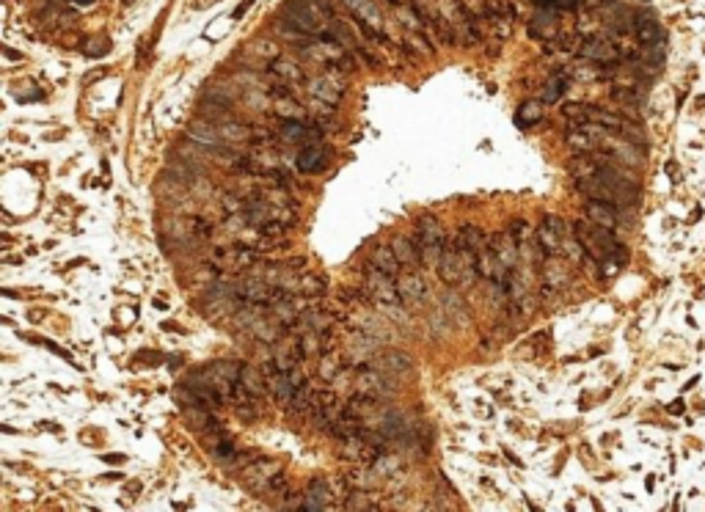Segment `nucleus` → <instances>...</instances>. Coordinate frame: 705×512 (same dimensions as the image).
Masks as SVG:
<instances>
[{
    "instance_id": "nucleus-3",
    "label": "nucleus",
    "mask_w": 705,
    "mask_h": 512,
    "mask_svg": "<svg viewBox=\"0 0 705 512\" xmlns=\"http://www.w3.org/2000/svg\"><path fill=\"white\" fill-rule=\"evenodd\" d=\"M361 278H364V289L369 295V300L380 308H392L400 303V289H397V275H389L386 270L375 267L372 262H367L361 267Z\"/></svg>"
},
{
    "instance_id": "nucleus-1",
    "label": "nucleus",
    "mask_w": 705,
    "mask_h": 512,
    "mask_svg": "<svg viewBox=\"0 0 705 512\" xmlns=\"http://www.w3.org/2000/svg\"><path fill=\"white\" fill-rule=\"evenodd\" d=\"M414 243H416L419 259H422L419 267H436L441 254H444V248H447V229H444V224L436 215H430V213L419 215L416 218Z\"/></svg>"
},
{
    "instance_id": "nucleus-29",
    "label": "nucleus",
    "mask_w": 705,
    "mask_h": 512,
    "mask_svg": "<svg viewBox=\"0 0 705 512\" xmlns=\"http://www.w3.org/2000/svg\"><path fill=\"white\" fill-rule=\"evenodd\" d=\"M461 232H463V243H466V248L474 251V254H479V251H485V248L490 246V235H487L482 226H476V224L461 226Z\"/></svg>"
},
{
    "instance_id": "nucleus-23",
    "label": "nucleus",
    "mask_w": 705,
    "mask_h": 512,
    "mask_svg": "<svg viewBox=\"0 0 705 512\" xmlns=\"http://www.w3.org/2000/svg\"><path fill=\"white\" fill-rule=\"evenodd\" d=\"M392 248H394V254H397V259H400V264H403V267L422 264V259H419V248H416L414 237H408V235H397V237L392 240Z\"/></svg>"
},
{
    "instance_id": "nucleus-28",
    "label": "nucleus",
    "mask_w": 705,
    "mask_h": 512,
    "mask_svg": "<svg viewBox=\"0 0 705 512\" xmlns=\"http://www.w3.org/2000/svg\"><path fill=\"white\" fill-rule=\"evenodd\" d=\"M210 455H213L218 463H235L237 457H240V449H237L235 441H232L229 435H218V433H215V438H213V444H210Z\"/></svg>"
},
{
    "instance_id": "nucleus-41",
    "label": "nucleus",
    "mask_w": 705,
    "mask_h": 512,
    "mask_svg": "<svg viewBox=\"0 0 705 512\" xmlns=\"http://www.w3.org/2000/svg\"><path fill=\"white\" fill-rule=\"evenodd\" d=\"M361 493H353L347 502H345V507L347 510H375V502H364V499H358Z\"/></svg>"
},
{
    "instance_id": "nucleus-11",
    "label": "nucleus",
    "mask_w": 705,
    "mask_h": 512,
    "mask_svg": "<svg viewBox=\"0 0 705 512\" xmlns=\"http://www.w3.org/2000/svg\"><path fill=\"white\" fill-rule=\"evenodd\" d=\"M284 469H281V463H276V460H256V463H251V466H245V471H242V480H245V485L251 488V491H256V493H273V482H276V477L281 474Z\"/></svg>"
},
{
    "instance_id": "nucleus-27",
    "label": "nucleus",
    "mask_w": 705,
    "mask_h": 512,
    "mask_svg": "<svg viewBox=\"0 0 705 512\" xmlns=\"http://www.w3.org/2000/svg\"><path fill=\"white\" fill-rule=\"evenodd\" d=\"M342 3L350 8V14H353L356 19L380 28V11H378V6H375L372 0H342Z\"/></svg>"
},
{
    "instance_id": "nucleus-17",
    "label": "nucleus",
    "mask_w": 705,
    "mask_h": 512,
    "mask_svg": "<svg viewBox=\"0 0 705 512\" xmlns=\"http://www.w3.org/2000/svg\"><path fill=\"white\" fill-rule=\"evenodd\" d=\"M584 215H587L592 224H598V226H603V229H612V232L620 226V207L606 204V201L587 199V201H584Z\"/></svg>"
},
{
    "instance_id": "nucleus-19",
    "label": "nucleus",
    "mask_w": 705,
    "mask_h": 512,
    "mask_svg": "<svg viewBox=\"0 0 705 512\" xmlns=\"http://www.w3.org/2000/svg\"><path fill=\"white\" fill-rule=\"evenodd\" d=\"M634 30H637V39L648 47V44H664L667 41V36H664V30H661V25L653 19V14H648V11H639L637 17H634Z\"/></svg>"
},
{
    "instance_id": "nucleus-43",
    "label": "nucleus",
    "mask_w": 705,
    "mask_h": 512,
    "mask_svg": "<svg viewBox=\"0 0 705 512\" xmlns=\"http://www.w3.org/2000/svg\"><path fill=\"white\" fill-rule=\"evenodd\" d=\"M102 460H105V463H124V457H122V455H105Z\"/></svg>"
},
{
    "instance_id": "nucleus-18",
    "label": "nucleus",
    "mask_w": 705,
    "mask_h": 512,
    "mask_svg": "<svg viewBox=\"0 0 705 512\" xmlns=\"http://www.w3.org/2000/svg\"><path fill=\"white\" fill-rule=\"evenodd\" d=\"M493 254H496V259L507 267V270H515V264H518V243L510 237V232H493L490 235V246H487Z\"/></svg>"
},
{
    "instance_id": "nucleus-44",
    "label": "nucleus",
    "mask_w": 705,
    "mask_h": 512,
    "mask_svg": "<svg viewBox=\"0 0 705 512\" xmlns=\"http://www.w3.org/2000/svg\"><path fill=\"white\" fill-rule=\"evenodd\" d=\"M670 411H673V413H684V402H681V400H675V402L670 405Z\"/></svg>"
},
{
    "instance_id": "nucleus-25",
    "label": "nucleus",
    "mask_w": 705,
    "mask_h": 512,
    "mask_svg": "<svg viewBox=\"0 0 705 512\" xmlns=\"http://www.w3.org/2000/svg\"><path fill=\"white\" fill-rule=\"evenodd\" d=\"M543 105H545L543 99H526V102H521L518 110H515V124H518V127H532V124H537V121L543 119V113H545Z\"/></svg>"
},
{
    "instance_id": "nucleus-40",
    "label": "nucleus",
    "mask_w": 705,
    "mask_h": 512,
    "mask_svg": "<svg viewBox=\"0 0 705 512\" xmlns=\"http://www.w3.org/2000/svg\"><path fill=\"white\" fill-rule=\"evenodd\" d=\"M545 281H551V286H559L568 281V275L562 273V267H551V262L545 264Z\"/></svg>"
},
{
    "instance_id": "nucleus-5",
    "label": "nucleus",
    "mask_w": 705,
    "mask_h": 512,
    "mask_svg": "<svg viewBox=\"0 0 705 512\" xmlns=\"http://www.w3.org/2000/svg\"><path fill=\"white\" fill-rule=\"evenodd\" d=\"M534 237H537V246L543 254L559 256L565 248V240H568V224L559 215H545L543 224L534 229Z\"/></svg>"
},
{
    "instance_id": "nucleus-7",
    "label": "nucleus",
    "mask_w": 705,
    "mask_h": 512,
    "mask_svg": "<svg viewBox=\"0 0 705 512\" xmlns=\"http://www.w3.org/2000/svg\"><path fill=\"white\" fill-rule=\"evenodd\" d=\"M342 405L336 402V394L334 391H328V388H320V391H314L311 394V422H314V427L317 430H325V433H331V427L336 424V419L342 416Z\"/></svg>"
},
{
    "instance_id": "nucleus-38",
    "label": "nucleus",
    "mask_w": 705,
    "mask_h": 512,
    "mask_svg": "<svg viewBox=\"0 0 705 512\" xmlns=\"http://www.w3.org/2000/svg\"><path fill=\"white\" fill-rule=\"evenodd\" d=\"M507 232H510V237H512V240L518 243V248H523V246L529 243L532 226H529L526 221H521V218H518V221H512V224H510V229H507Z\"/></svg>"
},
{
    "instance_id": "nucleus-42",
    "label": "nucleus",
    "mask_w": 705,
    "mask_h": 512,
    "mask_svg": "<svg viewBox=\"0 0 705 512\" xmlns=\"http://www.w3.org/2000/svg\"><path fill=\"white\" fill-rule=\"evenodd\" d=\"M251 3H253V0H245V3H240V6H237V11H235V17H242V14L248 11V6H251Z\"/></svg>"
},
{
    "instance_id": "nucleus-4",
    "label": "nucleus",
    "mask_w": 705,
    "mask_h": 512,
    "mask_svg": "<svg viewBox=\"0 0 705 512\" xmlns=\"http://www.w3.org/2000/svg\"><path fill=\"white\" fill-rule=\"evenodd\" d=\"M342 75H345L342 69L328 66L325 75H317V77H311V80L306 83V91L311 94L314 102L339 105V99H342V94H345V88H347V80H345Z\"/></svg>"
},
{
    "instance_id": "nucleus-12",
    "label": "nucleus",
    "mask_w": 705,
    "mask_h": 512,
    "mask_svg": "<svg viewBox=\"0 0 705 512\" xmlns=\"http://www.w3.org/2000/svg\"><path fill=\"white\" fill-rule=\"evenodd\" d=\"M185 141H191L196 146H204V149H224V146H229L224 141L218 124H213L207 119H193L188 124V130H185Z\"/></svg>"
},
{
    "instance_id": "nucleus-34",
    "label": "nucleus",
    "mask_w": 705,
    "mask_h": 512,
    "mask_svg": "<svg viewBox=\"0 0 705 512\" xmlns=\"http://www.w3.org/2000/svg\"><path fill=\"white\" fill-rule=\"evenodd\" d=\"M598 105H587V102H568L562 105V116L570 121H590Z\"/></svg>"
},
{
    "instance_id": "nucleus-9",
    "label": "nucleus",
    "mask_w": 705,
    "mask_h": 512,
    "mask_svg": "<svg viewBox=\"0 0 705 512\" xmlns=\"http://www.w3.org/2000/svg\"><path fill=\"white\" fill-rule=\"evenodd\" d=\"M303 383H309V377H306V372L300 369V364H298L295 369H289V372H273V375H267V386H270V391H273V397H276V402H278L281 408H287V405L292 402V397L298 394V388H300Z\"/></svg>"
},
{
    "instance_id": "nucleus-32",
    "label": "nucleus",
    "mask_w": 705,
    "mask_h": 512,
    "mask_svg": "<svg viewBox=\"0 0 705 512\" xmlns=\"http://www.w3.org/2000/svg\"><path fill=\"white\" fill-rule=\"evenodd\" d=\"M276 116L278 119H306V105H300L295 97H281L276 102Z\"/></svg>"
},
{
    "instance_id": "nucleus-33",
    "label": "nucleus",
    "mask_w": 705,
    "mask_h": 512,
    "mask_svg": "<svg viewBox=\"0 0 705 512\" xmlns=\"http://www.w3.org/2000/svg\"><path fill=\"white\" fill-rule=\"evenodd\" d=\"M565 88H568V77H565L562 72H557V75H551V80H548L545 88L540 91V99H543L545 105H551V102H557V99L562 97Z\"/></svg>"
},
{
    "instance_id": "nucleus-20",
    "label": "nucleus",
    "mask_w": 705,
    "mask_h": 512,
    "mask_svg": "<svg viewBox=\"0 0 705 512\" xmlns=\"http://www.w3.org/2000/svg\"><path fill=\"white\" fill-rule=\"evenodd\" d=\"M240 386H242L245 394H251V397H256V400H262L264 391L270 388V386H267L264 369H253V366H248V364H242V369H240Z\"/></svg>"
},
{
    "instance_id": "nucleus-24",
    "label": "nucleus",
    "mask_w": 705,
    "mask_h": 512,
    "mask_svg": "<svg viewBox=\"0 0 705 512\" xmlns=\"http://www.w3.org/2000/svg\"><path fill=\"white\" fill-rule=\"evenodd\" d=\"M369 262H372L375 267L386 270L389 275H400V270H403V264H400V259L394 254L392 243H389V246H375V251L369 254Z\"/></svg>"
},
{
    "instance_id": "nucleus-26",
    "label": "nucleus",
    "mask_w": 705,
    "mask_h": 512,
    "mask_svg": "<svg viewBox=\"0 0 705 512\" xmlns=\"http://www.w3.org/2000/svg\"><path fill=\"white\" fill-rule=\"evenodd\" d=\"M378 366H380L383 372H397V375H403V372H411V369H414V361H411V355H405V353L386 350L383 355H378Z\"/></svg>"
},
{
    "instance_id": "nucleus-30",
    "label": "nucleus",
    "mask_w": 705,
    "mask_h": 512,
    "mask_svg": "<svg viewBox=\"0 0 705 512\" xmlns=\"http://www.w3.org/2000/svg\"><path fill=\"white\" fill-rule=\"evenodd\" d=\"M325 289H328L325 278H320L314 273H300L298 275V289L295 292H300L306 297H320V295H325Z\"/></svg>"
},
{
    "instance_id": "nucleus-15",
    "label": "nucleus",
    "mask_w": 705,
    "mask_h": 512,
    "mask_svg": "<svg viewBox=\"0 0 705 512\" xmlns=\"http://www.w3.org/2000/svg\"><path fill=\"white\" fill-rule=\"evenodd\" d=\"M182 416H185L188 427H191V430H196V433L215 435V433L221 430L215 411H210V408H204V405H188V408H182Z\"/></svg>"
},
{
    "instance_id": "nucleus-6",
    "label": "nucleus",
    "mask_w": 705,
    "mask_h": 512,
    "mask_svg": "<svg viewBox=\"0 0 705 512\" xmlns=\"http://www.w3.org/2000/svg\"><path fill=\"white\" fill-rule=\"evenodd\" d=\"M356 391L375 397V400H386L394 394V383H389V377L383 375L380 366L375 364H361L356 372Z\"/></svg>"
},
{
    "instance_id": "nucleus-35",
    "label": "nucleus",
    "mask_w": 705,
    "mask_h": 512,
    "mask_svg": "<svg viewBox=\"0 0 705 512\" xmlns=\"http://www.w3.org/2000/svg\"><path fill=\"white\" fill-rule=\"evenodd\" d=\"M342 366H345V361H342L339 355L322 353V355H320V366H317V375H320L322 380H334V377L342 372Z\"/></svg>"
},
{
    "instance_id": "nucleus-16",
    "label": "nucleus",
    "mask_w": 705,
    "mask_h": 512,
    "mask_svg": "<svg viewBox=\"0 0 705 512\" xmlns=\"http://www.w3.org/2000/svg\"><path fill=\"white\" fill-rule=\"evenodd\" d=\"M199 110H202L204 116H213V119H229V116L235 113V102H232V97H229L226 91L207 88V91L202 94Z\"/></svg>"
},
{
    "instance_id": "nucleus-2",
    "label": "nucleus",
    "mask_w": 705,
    "mask_h": 512,
    "mask_svg": "<svg viewBox=\"0 0 705 512\" xmlns=\"http://www.w3.org/2000/svg\"><path fill=\"white\" fill-rule=\"evenodd\" d=\"M436 273L450 286H469L471 281L479 275L476 273V254L469 251V248L447 246L441 259H438V264H436Z\"/></svg>"
},
{
    "instance_id": "nucleus-39",
    "label": "nucleus",
    "mask_w": 705,
    "mask_h": 512,
    "mask_svg": "<svg viewBox=\"0 0 705 512\" xmlns=\"http://www.w3.org/2000/svg\"><path fill=\"white\" fill-rule=\"evenodd\" d=\"M108 41L105 39H91L88 44H86V55H91V58H99V55H105L108 52Z\"/></svg>"
},
{
    "instance_id": "nucleus-37",
    "label": "nucleus",
    "mask_w": 705,
    "mask_h": 512,
    "mask_svg": "<svg viewBox=\"0 0 705 512\" xmlns=\"http://www.w3.org/2000/svg\"><path fill=\"white\" fill-rule=\"evenodd\" d=\"M612 99L620 102V105H626V108H639V105H642V94L634 91V88H623V86L612 88Z\"/></svg>"
},
{
    "instance_id": "nucleus-45",
    "label": "nucleus",
    "mask_w": 705,
    "mask_h": 512,
    "mask_svg": "<svg viewBox=\"0 0 705 512\" xmlns=\"http://www.w3.org/2000/svg\"><path fill=\"white\" fill-rule=\"evenodd\" d=\"M6 55H8V58H11V61H19V58H22V55H19V52H17V50H11V47H6Z\"/></svg>"
},
{
    "instance_id": "nucleus-14",
    "label": "nucleus",
    "mask_w": 705,
    "mask_h": 512,
    "mask_svg": "<svg viewBox=\"0 0 705 512\" xmlns=\"http://www.w3.org/2000/svg\"><path fill=\"white\" fill-rule=\"evenodd\" d=\"M397 289H400V303L403 306H416L427 300V284L419 273H400L397 275Z\"/></svg>"
},
{
    "instance_id": "nucleus-31",
    "label": "nucleus",
    "mask_w": 705,
    "mask_h": 512,
    "mask_svg": "<svg viewBox=\"0 0 705 512\" xmlns=\"http://www.w3.org/2000/svg\"><path fill=\"white\" fill-rule=\"evenodd\" d=\"M311 388H309V383H303L300 388H298V394L292 397V402L284 408L289 416H295V419H300V416H306V413H311Z\"/></svg>"
},
{
    "instance_id": "nucleus-8",
    "label": "nucleus",
    "mask_w": 705,
    "mask_h": 512,
    "mask_svg": "<svg viewBox=\"0 0 705 512\" xmlns=\"http://www.w3.org/2000/svg\"><path fill=\"white\" fill-rule=\"evenodd\" d=\"M331 157H334L331 146H328L325 141H314V144H306V146L298 149V155H295V168H298L300 174L314 177V174H322V171L331 166Z\"/></svg>"
},
{
    "instance_id": "nucleus-22",
    "label": "nucleus",
    "mask_w": 705,
    "mask_h": 512,
    "mask_svg": "<svg viewBox=\"0 0 705 512\" xmlns=\"http://www.w3.org/2000/svg\"><path fill=\"white\" fill-rule=\"evenodd\" d=\"M218 130H221V135H224V141L229 144V146H235V144H251V138H253V127L251 124H242V121H237V119H224V121H218Z\"/></svg>"
},
{
    "instance_id": "nucleus-21",
    "label": "nucleus",
    "mask_w": 705,
    "mask_h": 512,
    "mask_svg": "<svg viewBox=\"0 0 705 512\" xmlns=\"http://www.w3.org/2000/svg\"><path fill=\"white\" fill-rule=\"evenodd\" d=\"M267 69H270V75H276L281 83H289V86H292V83H300V80H303V75H306V72H303V66H300L298 61H292V58H281V55H278V58H273V61L267 63Z\"/></svg>"
},
{
    "instance_id": "nucleus-13",
    "label": "nucleus",
    "mask_w": 705,
    "mask_h": 512,
    "mask_svg": "<svg viewBox=\"0 0 705 512\" xmlns=\"http://www.w3.org/2000/svg\"><path fill=\"white\" fill-rule=\"evenodd\" d=\"M579 55H581V58H587V61H595V63H601V66H606V63H617V61L623 58V55H620V50H617V44H615V41H609L606 36H592V39L581 41Z\"/></svg>"
},
{
    "instance_id": "nucleus-10",
    "label": "nucleus",
    "mask_w": 705,
    "mask_h": 512,
    "mask_svg": "<svg viewBox=\"0 0 705 512\" xmlns=\"http://www.w3.org/2000/svg\"><path fill=\"white\" fill-rule=\"evenodd\" d=\"M210 262L215 264V270H240V267H253L262 262V251H256L253 246H235V248H215L210 254Z\"/></svg>"
},
{
    "instance_id": "nucleus-36",
    "label": "nucleus",
    "mask_w": 705,
    "mask_h": 512,
    "mask_svg": "<svg viewBox=\"0 0 705 512\" xmlns=\"http://www.w3.org/2000/svg\"><path fill=\"white\" fill-rule=\"evenodd\" d=\"M306 499L317 502L320 510H325V507L331 504V488H328V482H325V480H311L309 488H306Z\"/></svg>"
}]
</instances>
